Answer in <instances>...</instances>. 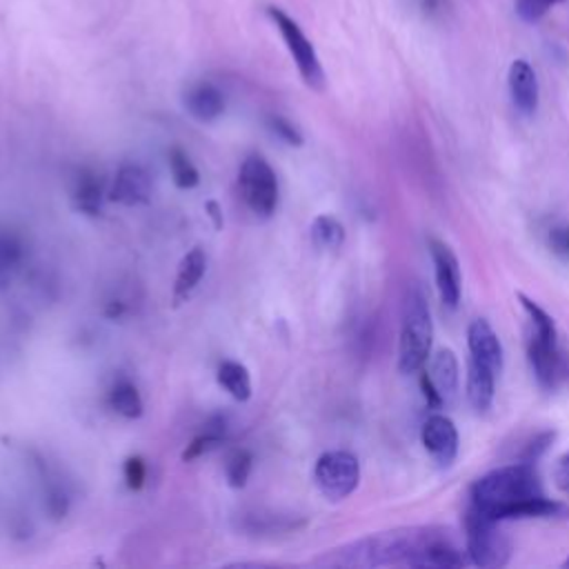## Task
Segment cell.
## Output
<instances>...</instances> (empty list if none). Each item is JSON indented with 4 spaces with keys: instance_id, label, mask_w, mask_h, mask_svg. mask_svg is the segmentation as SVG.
Listing matches in <instances>:
<instances>
[{
    "instance_id": "1",
    "label": "cell",
    "mask_w": 569,
    "mask_h": 569,
    "mask_svg": "<svg viewBox=\"0 0 569 569\" xmlns=\"http://www.w3.org/2000/svg\"><path fill=\"white\" fill-rule=\"evenodd\" d=\"M318 562L331 567H460L465 556L445 527H405L353 540Z\"/></svg>"
},
{
    "instance_id": "2",
    "label": "cell",
    "mask_w": 569,
    "mask_h": 569,
    "mask_svg": "<svg viewBox=\"0 0 569 569\" xmlns=\"http://www.w3.org/2000/svg\"><path fill=\"white\" fill-rule=\"evenodd\" d=\"M469 505L498 522L516 518H547L562 511L560 502L545 496L540 476L533 462L527 460L498 467L476 480Z\"/></svg>"
},
{
    "instance_id": "3",
    "label": "cell",
    "mask_w": 569,
    "mask_h": 569,
    "mask_svg": "<svg viewBox=\"0 0 569 569\" xmlns=\"http://www.w3.org/2000/svg\"><path fill=\"white\" fill-rule=\"evenodd\" d=\"M431 313L427 307V298L420 287H413L407 293L405 311H402V327L398 340V369L400 373H413L422 369L431 351Z\"/></svg>"
},
{
    "instance_id": "4",
    "label": "cell",
    "mask_w": 569,
    "mask_h": 569,
    "mask_svg": "<svg viewBox=\"0 0 569 569\" xmlns=\"http://www.w3.org/2000/svg\"><path fill=\"white\" fill-rule=\"evenodd\" d=\"M465 540L469 560L478 567H502L509 560L511 545L500 531V522L469 505L465 516Z\"/></svg>"
},
{
    "instance_id": "5",
    "label": "cell",
    "mask_w": 569,
    "mask_h": 569,
    "mask_svg": "<svg viewBox=\"0 0 569 569\" xmlns=\"http://www.w3.org/2000/svg\"><path fill=\"white\" fill-rule=\"evenodd\" d=\"M267 16L271 18L278 33L282 36L305 84L320 91L325 87V71L311 40L305 36L300 24L291 16H287L280 7H267Z\"/></svg>"
},
{
    "instance_id": "6",
    "label": "cell",
    "mask_w": 569,
    "mask_h": 569,
    "mask_svg": "<svg viewBox=\"0 0 569 569\" xmlns=\"http://www.w3.org/2000/svg\"><path fill=\"white\" fill-rule=\"evenodd\" d=\"M244 204L260 218H269L278 207V178L262 156H249L238 173Z\"/></svg>"
},
{
    "instance_id": "7",
    "label": "cell",
    "mask_w": 569,
    "mask_h": 569,
    "mask_svg": "<svg viewBox=\"0 0 569 569\" xmlns=\"http://www.w3.org/2000/svg\"><path fill=\"white\" fill-rule=\"evenodd\" d=\"M313 482L327 500L351 496L360 482L358 458L349 451H327L316 460Z\"/></svg>"
},
{
    "instance_id": "8",
    "label": "cell",
    "mask_w": 569,
    "mask_h": 569,
    "mask_svg": "<svg viewBox=\"0 0 569 569\" xmlns=\"http://www.w3.org/2000/svg\"><path fill=\"white\" fill-rule=\"evenodd\" d=\"M527 358L540 387L556 389L569 378V358L558 347V338L527 333Z\"/></svg>"
},
{
    "instance_id": "9",
    "label": "cell",
    "mask_w": 569,
    "mask_h": 569,
    "mask_svg": "<svg viewBox=\"0 0 569 569\" xmlns=\"http://www.w3.org/2000/svg\"><path fill=\"white\" fill-rule=\"evenodd\" d=\"M429 253L433 260V273H436V287L440 302L449 309H453L460 300V264L451 247L438 238H429Z\"/></svg>"
},
{
    "instance_id": "10",
    "label": "cell",
    "mask_w": 569,
    "mask_h": 569,
    "mask_svg": "<svg viewBox=\"0 0 569 569\" xmlns=\"http://www.w3.org/2000/svg\"><path fill=\"white\" fill-rule=\"evenodd\" d=\"M422 445L438 467H449L458 456V431L447 416H431L420 431Z\"/></svg>"
},
{
    "instance_id": "11",
    "label": "cell",
    "mask_w": 569,
    "mask_h": 569,
    "mask_svg": "<svg viewBox=\"0 0 569 569\" xmlns=\"http://www.w3.org/2000/svg\"><path fill=\"white\" fill-rule=\"evenodd\" d=\"M149 196H151V180H149V173L142 167L124 164V167L118 169V173L113 178V184H111V191H109V198L113 202L133 207V204L147 202Z\"/></svg>"
},
{
    "instance_id": "12",
    "label": "cell",
    "mask_w": 569,
    "mask_h": 569,
    "mask_svg": "<svg viewBox=\"0 0 569 569\" xmlns=\"http://www.w3.org/2000/svg\"><path fill=\"white\" fill-rule=\"evenodd\" d=\"M467 345H469L471 358L489 365L496 373L502 371V362H505L502 345H500L493 327L485 318H476L469 325V329H467Z\"/></svg>"
},
{
    "instance_id": "13",
    "label": "cell",
    "mask_w": 569,
    "mask_h": 569,
    "mask_svg": "<svg viewBox=\"0 0 569 569\" xmlns=\"http://www.w3.org/2000/svg\"><path fill=\"white\" fill-rule=\"evenodd\" d=\"M509 96L513 107L529 116L538 107V78L527 60H513L509 67Z\"/></svg>"
},
{
    "instance_id": "14",
    "label": "cell",
    "mask_w": 569,
    "mask_h": 569,
    "mask_svg": "<svg viewBox=\"0 0 569 569\" xmlns=\"http://www.w3.org/2000/svg\"><path fill=\"white\" fill-rule=\"evenodd\" d=\"M496 376L498 373L489 365L469 356V362H467V398H469L471 407L478 413L489 411V407L493 402Z\"/></svg>"
},
{
    "instance_id": "15",
    "label": "cell",
    "mask_w": 569,
    "mask_h": 569,
    "mask_svg": "<svg viewBox=\"0 0 569 569\" xmlns=\"http://www.w3.org/2000/svg\"><path fill=\"white\" fill-rule=\"evenodd\" d=\"M184 109L198 122H213L224 111V98L211 82H198L184 93Z\"/></svg>"
},
{
    "instance_id": "16",
    "label": "cell",
    "mask_w": 569,
    "mask_h": 569,
    "mask_svg": "<svg viewBox=\"0 0 569 569\" xmlns=\"http://www.w3.org/2000/svg\"><path fill=\"white\" fill-rule=\"evenodd\" d=\"M442 405L451 402L456 398L458 391V360L456 353L451 349H440L433 360H431V369L427 371Z\"/></svg>"
},
{
    "instance_id": "17",
    "label": "cell",
    "mask_w": 569,
    "mask_h": 569,
    "mask_svg": "<svg viewBox=\"0 0 569 569\" xmlns=\"http://www.w3.org/2000/svg\"><path fill=\"white\" fill-rule=\"evenodd\" d=\"M207 271V256L200 247H193L189 253L182 256L178 264V273L173 280V302L180 305L202 280Z\"/></svg>"
},
{
    "instance_id": "18",
    "label": "cell",
    "mask_w": 569,
    "mask_h": 569,
    "mask_svg": "<svg viewBox=\"0 0 569 569\" xmlns=\"http://www.w3.org/2000/svg\"><path fill=\"white\" fill-rule=\"evenodd\" d=\"M218 385L238 402H244L251 398V376L247 371L244 365L236 362V360H224L218 367Z\"/></svg>"
},
{
    "instance_id": "19",
    "label": "cell",
    "mask_w": 569,
    "mask_h": 569,
    "mask_svg": "<svg viewBox=\"0 0 569 569\" xmlns=\"http://www.w3.org/2000/svg\"><path fill=\"white\" fill-rule=\"evenodd\" d=\"M109 405L124 418H138L142 413V398L133 382L118 380L109 391Z\"/></svg>"
},
{
    "instance_id": "20",
    "label": "cell",
    "mask_w": 569,
    "mask_h": 569,
    "mask_svg": "<svg viewBox=\"0 0 569 569\" xmlns=\"http://www.w3.org/2000/svg\"><path fill=\"white\" fill-rule=\"evenodd\" d=\"M311 240L318 249L333 251L345 242V227L333 216H318L311 222Z\"/></svg>"
},
{
    "instance_id": "21",
    "label": "cell",
    "mask_w": 569,
    "mask_h": 569,
    "mask_svg": "<svg viewBox=\"0 0 569 569\" xmlns=\"http://www.w3.org/2000/svg\"><path fill=\"white\" fill-rule=\"evenodd\" d=\"M102 189L93 176H82L73 189V207L87 216H96L100 211Z\"/></svg>"
},
{
    "instance_id": "22",
    "label": "cell",
    "mask_w": 569,
    "mask_h": 569,
    "mask_svg": "<svg viewBox=\"0 0 569 569\" xmlns=\"http://www.w3.org/2000/svg\"><path fill=\"white\" fill-rule=\"evenodd\" d=\"M169 171L178 189H193L200 182V173L182 149L169 151Z\"/></svg>"
},
{
    "instance_id": "23",
    "label": "cell",
    "mask_w": 569,
    "mask_h": 569,
    "mask_svg": "<svg viewBox=\"0 0 569 569\" xmlns=\"http://www.w3.org/2000/svg\"><path fill=\"white\" fill-rule=\"evenodd\" d=\"M518 300H520V305H522V309H525V313L529 318V331H533L538 336H545V338H558L553 318L540 305H536L525 293H518Z\"/></svg>"
},
{
    "instance_id": "24",
    "label": "cell",
    "mask_w": 569,
    "mask_h": 569,
    "mask_svg": "<svg viewBox=\"0 0 569 569\" xmlns=\"http://www.w3.org/2000/svg\"><path fill=\"white\" fill-rule=\"evenodd\" d=\"M251 465H253V458L247 449H236L229 458H227V465H224V476H227V482L233 487V489H240L247 485V478L251 473Z\"/></svg>"
},
{
    "instance_id": "25",
    "label": "cell",
    "mask_w": 569,
    "mask_h": 569,
    "mask_svg": "<svg viewBox=\"0 0 569 569\" xmlns=\"http://www.w3.org/2000/svg\"><path fill=\"white\" fill-rule=\"evenodd\" d=\"M222 436H224V427H222V425H216V427L204 429L202 433H198V436L187 445V449L182 451V460L189 462V460H193V458L207 453L209 449L218 447V445L222 442Z\"/></svg>"
},
{
    "instance_id": "26",
    "label": "cell",
    "mask_w": 569,
    "mask_h": 569,
    "mask_svg": "<svg viewBox=\"0 0 569 569\" xmlns=\"http://www.w3.org/2000/svg\"><path fill=\"white\" fill-rule=\"evenodd\" d=\"M20 256H22L20 242L11 233H0V284L13 276L20 262Z\"/></svg>"
},
{
    "instance_id": "27",
    "label": "cell",
    "mask_w": 569,
    "mask_h": 569,
    "mask_svg": "<svg viewBox=\"0 0 569 569\" xmlns=\"http://www.w3.org/2000/svg\"><path fill=\"white\" fill-rule=\"evenodd\" d=\"M269 129H271L282 142H287V144H293V147H300V144H302L300 131H298L287 118H282V116H271V118H269Z\"/></svg>"
},
{
    "instance_id": "28",
    "label": "cell",
    "mask_w": 569,
    "mask_h": 569,
    "mask_svg": "<svg viewBox=\"0 0 569 569\" xmlns=\"http://www.w3.org/2000/svg\"><path fill=\"white\" fill-rule=\"evenodd\" d=\"M556 2H560V0H516V11H518V16H520L522 20L536 22V20H540V18L547 13V9H549L551 4H556Z\"/></svg>"
},
{
    "instance_id": "29",
    "label": "cell",
    "mask_w": 569,
    "mask_h": 569,
    "mask_svg": "<svg viewBox=\"0 0 569 569\" xmlns=\"http://www.w3.org/2000/svg\"><path fill=\"white\" fill-rule=\"evenodd\" d=\"M144 478H147L144 460L138 458V456L127 458V462H124V480H127V487L136 491V489H140V487L144 485Z\"/></svg>"
},
{
    "instance_id": "30",
    "label": "cell",
    "mask_w": 569,
    "mask_h": 569,
    "mask_svg": "<svg viewBox=\"0 0 569 569\" xmlns=\"http://www.w3.org/2000/svg\"><path fill=\"white\" fill-rule=\"evenodd\" d=\"M553 478H556V485L560 487V491L569 493V451L558 458L556 469H553Z\"/></svg>"
},
{
    "instance_id": "31",
    "label": "cell",
    "mask_w": 569,
    "mask_h": 569,
    "mask_svg": "<svg viewBox=\"0 0 569 569\" xmlns=\"http://www.w3.org/2000/svg\"><path fill=\"white\" fill-rule=\"evenodd\" d=\"M549 240H551V247H553L556 251H560V253H567V256H569V227L553 229V231H551V236H549Z\"/></svg>"
},
{
    "instance_id": "32",
    "label": "cell",
    "mask_w": 569,
    "mask_h": 569,
    "mask_svg": "<svg viewBox=\"0 0 569 569\" xmlns=\"http://www.w3.org/2000/svg\"><path fill=\"white\" fill-rule=\"evenodd\" d=\"M204 209H207L209 218L213 220V227H216V229H222V213H220V207H218V202L209 200V202L204 204Z\"/></svg>"
},
{
    "instance_id": "33",
    "label": "cell",
    "mask_w": 569,
    "mask_h": 569,
    "mask_svg": "<svg viewBox=\"0 0 569 569\" xmlns=\"http://www.w3.org/2000/svg\"><path fill=\"white\" fill-rule=\"evenodd\" d=\"M565 567H569V558H567V560H565Z\"/></svg>"
}]
</instances>
